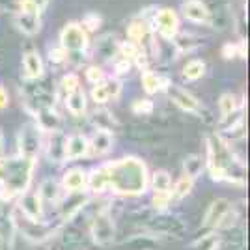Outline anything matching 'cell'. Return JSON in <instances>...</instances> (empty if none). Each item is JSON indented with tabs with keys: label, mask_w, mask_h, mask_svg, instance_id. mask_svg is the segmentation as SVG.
<instances>
[{
	"label": "cell",
	"mask_w": 250,
	"mask_h": 250,
	"mask_svg": "<svg viewBox=\"0 0 250 250\" xmlns=\"http://www.w3.org/2000/svg\"><path fill=\"white\" fill-rule=\"evenodd\" d=\"M206 75V62L200 60V58H194V60H188L181 71V77L185 83H196L202 77Z\"/></svg>",
	"instance_id": "4dcf8cb0"
},
{
	"label": "cell",
	"mask_w": 250,
	"mask_h": 250,
	"mask_svg": "<svg viewBox=\"0 0 250 250\" xmlns=\"http://www.w3.org/2000/svg\"><path fill=\"white\" fill-rule=\"evenodd\" d=\"M204 170H206V157L198 155V153H190V155L185 157V161H183V176L196 181L202 176Z\"/></svg>",
	"instance_id": "4316f807"
},
{
	"label": "cell",
	"mask_w": 250,
	"mask_h": 250,
	"mask_svg": "<svg viewBox=\"0 0 250 250\" xmlns=\"http://www.w3.org/2000/svg\"><path fill=\"white\" fill-rule=\"evenodd\" d=\"M13 24L24 36H36L42 30V17L40 13H30V11H17L13 13Z\"/></svg>",
	"instance_id": "2e32d148"
},
{
	"label": "cell",
	"mask_w": 250,
	"mask_h": 250,
	"mask_svg": "<svg viewBox=\"0 0 250 250\" xmlns=\"http://www.w3.org/2000/svg\"><path fill=\"white\" fill-rule=\"evenodd\" d=\"M17 146H19V155L21 157L38 159V153L43 147V133L34 122H28L19 129Z\"/></svg>",
	"instance_id": "ba28073f"
},
{
	"label": "cell",
	"mask_w": 250,
	"mask_h": 250,
	"mask_svg": "<svg viewBox=\"0 0 250 250\" xmlns=\"http://www.w3.org/2000/svg\"><path fill=\"white\" fill-rule=\"evenodd\" d=\"M140 83H142V88L147 95H153L157 92H161V75L153 73L149 67L147 69H142V77H140Z\"/></svg>",
	"instance_id": "e575fe53"
},
{
	"label": "cell",
	"mask_w": 250,
	"mask_h": 250,
	"mask_svg": "<svg viewBox=\"0 0 250 250\" xmlns=\"http://www.w3.org/2000/svg\"><path fill=\"white\" fill-rule=\"evenodd\" d=\"M49 0H19V11H30V13H42L47 8Z\"/></svg>",
	"instance_id": "b9f144b4"
},
{
	"label": "cell",
	"mask_w": 250,
	"mask_h": 250,
	"mask_svg": "<svg viewBox=\"0 0 250 250\" xmlns=\"http://www.w3.org/2000/svg\"><path fill=\"white\" fill-rule=\"evenodd\" d=\"M181 15L183 19L194 24H209V17H211V10L204 0H185L181 4Z\"/></svg>",
	"instance_id": "5bb4252c"
},
{
	"label": "cell",
	"mask_w": 250,
	"mask_h": 250,
	"mask_svg": "<svg viewBox=\"0 0 250 250\" xmlns=\"http://www.w3.org/2000/svg\"><path fill=\"white\" fill-rule=\"evenodd\" d=\"M233 208V204L228 198H217L213 200L208 206L206 213H204V219H202V228L204 229H217L220 226V222L224 220V217L229 213V209Z\"/></svg>",
	"instance_id": "7c38bea8"
},
{
	"label": "cell",
	"mask_w": 250,
	"mask_h": 250,
	"mask_svg": "<svg viewBox=\"0 0 250 250\" xmlns=\"http://www.w3.org/2000/svg\"><path fill=\"white\" fill-rule=\"evenodd\" d=\"M4 157V135H2V131H0V159Z\"/></svg>",
	"instance_id": "816d5d0a"
},
{
	"label": "cell",
	"mask_w": 250,
	"mask_h": 250,
	"mask_svg": "<svg viewBox=\"0 0 250 250\" xmlns=\"http://www.w3.org/2000/svg\"><path fill=\"white\" fill-rule=\"evenodd\" d=\"M90 202V196L84 192V190H79V192H67L65 198L60 202L58 206V215H60V222H67L73 217H77L81 211H83Z\"/></svg>",
	"instance_id": "4fadbf2b"
},
{
	"label": "cell",
	"mask_w": 250,
	"mask_h": 250,
	"mask_svg": "<svg viewBox=\"0 0 250 250\" xmlns=\"http://www.w3.org/2000/svg\"><path fill=\"white\" fill-rule=\"evenodd\" d=\"M49 60H51V63H63L69 60V54L58 45V47L49 49Z\"/></svg>",
	"instance_id": "bcb514c9"
},
{
	"label": "cell",
	"mask_w": 250,
	"mask_h": 250,
	"mask_svg": "<svg viewBox=\"0 0 250 250\" xmlns=\"http://www.w3.org/2000/svg\"><path fill=\"white\" fill-rule=\"evenodd\" d=\"M118 45L120 42L114 34H104L95 42V56L103 58L106 62H114L118 56Z\"/></svg>",
	"instance_id": "44dd1931"
},
{
	"label": "cell",
	"mask_w": 250,
	"mask_h": 250,
	"mask_svg": "<svg viewBox=\"0 0 250 250\" xmlns=\"http://www.w3.org/2000/svg\"><path fill=\"white\" fill-rule=\"evenodd\" d=\"M65 101V108L71 116H84L86 114V108H88V101H86V94H84L83 88L75 90L73 94L65 95L63 97Z\"/></svg>",
	"instance_id": "484cf974"
},
{
	"label": "cell",
	"mask_w": 250,
	"mask_h": 250,
	"mask_svg": "<svg viewBox=\"0 0 250 250\" xmlns=\"http://www.w3.org/2000/svg\"><path fill=\"white\" fill-rule=\"evenodd\" d=\"M149 24H153L151 26L153 32H157L165 42H172L177 34H179V26H181L179 15L172 8H161V10H157L153 13V21L149 22Z\"/></svg>",
	"instance_id": "9c48e42d"
},
{
	"label": "cell",
	"mask_w": 250,
	"mask_h": 250,
	"mask_svg": "<svg viewBox=\"0 0 250 250\" xmlns=\"http://www.w3.org/2000/svg\"><path fill=\"white\" fill-rule=\"evenodd\" d=\"M206 168L213 181H226L231 185H245V163L235 155L229 142L219 133L206 136Z\"/></svg>",
	"instance_id": "6da1fadb"
},
{
	"label": "cell",
	"mask_w": 250,
	"mask_h": 250,
	"mask_svg": "<svg viewBox=\"0 0 250 250\" xmlns=\"http://www.w3.org/2000/svg\"><path fill=\"white\" fill-rule=\"evenodd\" d=\"M15 211L28 220H34V222H43L45 220V208H43L42 198L38 196L36 190H26L24 194H21L17 198V206H15Z\"/></svg>",
	"instance_id": "8fae6325"
},
{
	"label": "cell",
	"mask_w": 250,
	"mask_h": 250,
	"mask_svg": "<svg viewBox=\"0 0 250 250\" xmlns=\"http://www.w3.org/2000/svg\"><path fill=\"white\" fill-rule=\"evenodd\" d=\"M86 188L94 194H101L104 190H108V176H106V167L92 168L88 174H86Z\"/></svg>",
	"instance_id": "603a6c76"
},
{
	"label": "cell",
	"mask_w": 250,
	"mask_h": 250,
	"mask_svg": "<svg viewBox=\"0 0 250 250\" xmlns=\"http://www.w3.org/2000/svg\"><path fill=\"white\" fill-rule=\"evenodd\" d=\"M0 11L17 13L19 11V0H0Z\"/></svg>",
	"instance_id": "c3c4849f"
},
{
	"label": "cell",
	"mask_w": 250,
	"mask_h": 250,
	"mask_svg": "<svg viewBox=\"0 0 250 250\" xmlns=\"http://www.w3.org/2000/svg\"><path fill=\"white\" fill-rule=\"evenodd\" d=\"M38 192V196L42 198V202H47V204H52V202H56L58 196H60V185H58V181H54L52 177H47V179H43L40 188L36 190Z\"/></svg>",
	"instance_id": "1f68e13d"
},
{
	"label": "cell",
	"mask_w": 250,
	"mask_h": 250,
	"mask_svg": "<svg viewBox=\"0 0 250 250\" xmlns=\"http://www.w3.org/2000/svg\"><path fill=\"white\" fill-rule=\"evenodd\" d=\"M241 108H245V103L237 99V95L233 94H222L219 97V114L220 118H226V116L237 112Z\"/></svg>",
	"instance_id": "d6a6232c"
},
{
	"label": "cell",
	"mask_w": 250,
	"mask_h": 250,
	"mask_svg": "<svg viewBox=\"0 0 250 250\" xmlns=\"http://www.w3.org/2000/svg\"><path fill=\"white\" fill-rule=\"evenodd\" d=\"M90 235H92V241L99 247H108L112 245L116 239V224L114 219L110 215V211L106 208L99 209L92 217V222H90Z\"/></svg>",
	"instance_id": "8992f818"
},
{
	"label": "cell",
	"mask_w": 250,
	"mask_h": 250,
	"mask_svg": "<svg viewBox=\"0 0 250 250\" xmlns=\"http://www.w3.org/2000/svg\"><path fill=\"white\" fill-rule=\"evenodd\" d=\"M220 243H222V235L217 229L209 231L206 235H200L188 245V250H219Z\"/></svg>",
	"instance_id": "83f0119b"
},
{
	"label": "cell",
	"mask_w": 250,
	"mask_h": 250,
	"mask_svg": "<svg viewBox=\"0 0 250 250\" xmlns=\"http://www.w3.org/2000/svg\"><path fill=\"white\" fill-rule=\"evenodd\" d=\"M194 188V179H190L187 176H181L176 183L172 185V198L174 200H183L187 198L188 194L192 192Z\"/></svg>",
	"instance_id": "d590c367"
},
{
	"label": "cell",
	"mask_w": 250,
	"mask_h": 250,
	"mask_svg": "<svg viewBox=\"0 0 250 250\" xmlns=\"http://www.w3.org/2000/svg\"><path fill=\"white\" fill-rule=\"evenodd\" d=\"M22 69H24V79L26 81H40L45 73V65L36 49H30L22 54Z\"/></svg>",
	"instance_id": "e0dca14e"
},
{
	"label": "cell",
	"mask_w": 250,
	"mask_h": 250,
	"mask_svg": "<svg viewBox=\"0 0 250 250\" xmlns=\"http://www.w3.org/2000/svg\"><path fill=\"white\" fill-rule=\"evenodd\" d=\"M159 239L151 233H136L120 243V250H159Z\"/></svg>",
	"instance_id": "ffe728a7"
},
{
	"label": "cell",
	"mask_w": 250,
	"mask_h": 250,
	"mask_svg": "<svg viewBox=\"0 0 250 250\" xmlns=\"http://www.w3.org/2000/svg\"><path fill=\"white\" fill-rule=\"evenodd\" d=\"M104 83V81H103ZM95 84L92 86V92H90V97H92V101L95 104H104L108 103V94H106V88H104V84Z\"/></svg>",
	"instance_id": "ee69618b"
},
{
	"label": "cell",
	"mask_w": 250,
	"mask_h": 250,
	"mask_svg": "<svg viewBox=\"0 0 250 250\" xmlns=\"http://www.w3.org/2000/svg\"><path fill=\"white\" fill-rule=\"evenodd\" d=\"M90 45L88 32L81 26V22H67L60 32V47L67 54H83Z\"/></svg>",
	"instance_id": "52a82bcc"
},
{
	"label": "cell",
	"mask_w": 250,
	"mask_h": 250,
	"mask_svg": "<svg viewBox=\"0 0 250 250\" xmlns=\"http://www.w3.org/2000/svg\"><path fill=\"white\" fill-rule=\"evenodd\" d=\"M172 190H165V192H153V196H151V208L155 209L157 213H163V211H167L170 206H172Z\"/></svg>",
	"instance_id": "8d00e7d4"
},
{
	"label": "cell",
	"mask_w": 250,
	"mask_h": 250,
	"mask_svg": "<svg viewBox=\"0 0 250 250\" xmlns=\"http://www.w3.org/2000/svg\"><path fill=\"white\" fill-rule=\"evenodd\" d=\"M79 88H81V79H79V75L77 73L63 75L62 81H60V92L63 94V97L73 94L75 90H79Z\"/></svg>",
	"instance_id": "74e56055"
},
{
	"label": "cell",
	"mask_w": 250,
	"mask_h": 250,
	"mask_svg": "<svg viewBox=\"0 0 250 250\" xmlns=\"http://www.w3.org/2000/svg\"><path fill=\"white\" fill-rule=\"evenodd\" d=\"M38 165V159L28 157H2L0 159V200L19 198L26 190H30L32 176Z\"/></svg>",
	"instance_id": "3957f363"
},
{
	"label": "cell",
	"mask_w": 250,
	"mask_h": 250,
	"mask_svg": "<svg viewBox=\"0 0 250 250\" xmlns=\"http://www.w3.org/2000/svg\"><path fill=\"white\" fill-rule=\"evenodd\" d=\"M11 222H13L15 233H21L24 239L32 241V243H43V241L51 239L60 228V224H52V222H47V220L34 222V220L24 219L17 211L11 213Z\"/></svg>",
	"instance_id": "277c9868"
},
{
	"label": "cell",
	"mask_w": 250,
	"mask_h": 250,
	"mask_svg": "<svg viewBox=\"0 0 250 250\" xmlns=\"http://www.w3.org/2000/svg\"><path fill=\"white\" fill-rule=\"evenodd\" d=\"M84 75H86V81L92 84V86L101 84L104 79H106V75H104V71L99 67V65H88L86 71H84Z\"/></svg>",
	"instance_id": "7bdbcfd3"
},
{
	"label": "cell",
	"mask_w": 250,
	"mask_h": 250,
	"mask_svg": "<svg viewBox=\"0 0 250 250\" xmlns=\"http://www.w3.org/2000/svg\"><path fill=\"white\" fill-rule=\"evenodd\" d=\"M92 124L95 125V131H104V133H114L116 127H118V122L116 118L108 110H103V108H97L94 114H92Z\"/></svg>",
	"instance_id": "f1b7e54d"
},
{
	"label": "cell",
	"mask_w": 250,
	"mask_h": 250,
	"mask_svg": "<svg viewBox=\"0 0 250 250\" xmlns=\"http://www.w3.org/2000/svg\"><path fill=\"white\" fill-rule=\"evenodd\" d=\"M90 142V151H94V155L101 157L106 155L112 146H114V136L110 133H104V131H94L92 138H88Z\"/></svg>",
	"instance_id": "d4e9b609"
},
{
	"label": "cell",
	"mask_w": 250,
	"mask_h": 250,
	"mask_svg": "<svg viewBox=\"0 0 250 250\" xmlns=\"http://www.w3.org/2000/svg\"><path fill=\"white\" fill-rule=\"evenodd\" d=\"M170 43L174 45L176 54H188V52H194L204 45L202 38L194 36V34H187V32H179Z\"/></svg>",
	"instance_id": "cb8c5ba5"
},
{
	"label": "cell",
	"mask_w": 250,
	"mask_h": 250,
	"mask_svg": "<svg viewBox=\"0 0 250 250\" xmlns=\"http://www.w3.org/2000/svg\"><path fill=\"white\" fill-rule=\"evenodd\" d=\"M13 233H15V228H13V222H11V215L8 217L0 209V250H11Z\"/></svg>",
	"instance_id": "f546056e"
},
{
	"label": "cell",
	"mask_w": 250,
	"mask_h": 250,
	"mask_svg": "<svg viewBox=\"0 0 250 250\" xmlns=\"http://www.w3.org/2000/svg\"><path fill=\"white\" fill-rule=\"evenodd\" d=\"M237 51H239V58H243V60H245V58H247V40H245V38H241L239 40V43H237Z\"/></svg>",
	"instance_id": "f907efd6"
},
{
	"label": "cell",
	"mask_w": 250,
	"mask_h": 250,
	"mask_svg": "<svg viewBox=\"0 0 250 250\" xmlns=\"http://www.w3.org/2000/svg\"><path fill=\"white\" fill-rule=\"evenodd\" d=\"M108 176V190L118 196H142L149 188V172L138 157H124L104 163Z\"/></svg>",
	"instance_id": "7a4b0ae2"
},
{
	"label": "cell",
	"mask_w": 250,
	"mask_h": 250,
	"mask_svg": "<svg viewBox=\"0 0 250 250\" xmlns=\"http://www.w3.org/2000/svg\"><path fill=\"white\" fill-rule=\"evenodd\" d=\"M220 54H222V58L224 60H233V58H237L239 56V51H237V43H224L222 45V49H220Z\"/></svg>",
	"instance_id": "7dc6e473"
},
{
	"label": "cell",
	"mask_w": 250,
	"mask_h": 250,
	"mask_svg": "<svg viewBox=\"0 0 250 250\" xmlns=\"http://www.w3.org/2000/svg\"><path fill=\"white\" fill-rule=\"evenodd\" d=\"M149 188L153 192L172 190V177L167 170H155L153 174H149Z\"/></svg>",
	"instance_id": "836d02e7"
},
{
	"label": "cell",
	"mask_w": 250,
	"mask_h": 250,
	"mask_svg": "<svg viewBox=\"0 0 250 250\" xmlns=\"http://www.w3.org/2000/svg\"><path fill=\"white\" fill-rule=\"evenodd\" d=\"M34 118H36L34 124L40 127V131L43 135L54 133V131H62V118L54 108H42V110H38L34 114Z\"/></svg>",
	"instance_id": "d6986e66"
},
{
	"label": "cell",
	"mask_w": 250,
	"mask_h": 250,
	"mask_svg": "<svg viewBox=\"0 0 250 250\" xmlns=\"http://www.w3.org/2000/svg\"><path fill=\"white\" fill-rule=\"evenodd\" d=\"M65 140L67 135L63 131H54L47 133V142H45V151L51 163H63L65 161Z\"/></svg>",
	"instance_id": "9a60e30c"
},
{
	"label": "cell",
	"mask_w": 250,
	"mask_h": 250,
	"mask_svg": "<svg viewBox=\"0 0 250 250\" xmlns=\"http://www.w3.org/2000/svg\"><path fill=\"white\" fill-rule=\"evenodd\" d=\"M131 110H133V114H136V116H149V114H153L155 104H153L151 99H135L133 104H131Z\"/></svg>",
	"instance_id": "f35d334b"
},
{
	"label": "cell",
	"mask_w": 250,
	"mask_h": 250,
	"mask_svg": "<svg viewBox=\"0 0 250 250\" xmlns=\"http://www.w3.org/2000/svg\"><path fill=\"white\" fill-rule=\"evenodd\" d=\"M165 92L168 94L170 101L176 104L177 108H181L183 112L192 114V116L204 114V106H202V103H200L198 99L190 94L188 90H185L183 86H177V84L172 83Z\"/></svg>",
	"instance_id": "30bf717a"
},
{
	"label": "cell",
	"mask_w": 250,
	"mask_h": 250,
	"mask_svg": "<svg viewBox=\"0 0 250 250\" xmlns=\"http://www.w3.org/2000/svg\"><path fill=\"white\" fill-rule=\"evenodd\" d=\"M86 170L84 168H69L62 177V185L60 187L65 190V192H79V190H84L86 188Z\"/></svg>",
	"instance_id": "7402d4cb"
},
{
	"label": "cell",
	"mask_w": 250,
	"mask_h": 250,
	"mask_svg": "<svg viewBox=\"0 0 250 250\" xmlns=\"http://www.w3.org/2000/svg\"><path fill=\"white\" fill-rule=\"evenodd\" d=\"M88 153H90L88 136L81 135V133L67 136V140H65V161H77V159L86 157Z\"/></svg>",
	"instance_id": "ac0fdd59"
},
{
	"label": "cell",
	"mask_w": 250,
	"mask_h": 250,
	"mask_svg": "<svg viewBox=\"0 0 250 250\" xmlns=\"http://www.w3.org/2000/svg\"><path fill=\"white\" fill-rule=\"evenodd\" d=\"M8 104H10V95H8L4 86H0V110L8 108Z\"/></svg>",
	"instance_id": "681fc988"
},
{
	"label": "cell",
	"mask_w": 250,
	"mask_h": 250,
	"mask_svg": "<svg viewBox=\"0 0 250 250\" xmlns=\"http://www.w3.org/2000/svg\"><path fill=\"white\" fill-rule=\"evenodd\" d=\"M101 15L99 13H95V11H88L86 15L83 17V21H81V26H83L86 32H95L99 26H101Z\"/></svg>",
	"instance_id": "60d3db41"
},
{
	"label": "cell",
	"mask_w": 250,
	"mask_h": 250,
	"mask_svg": "<svg viewBox=\"0 0 250 250\" xmlns=\"http://www.w3.org/2000/svg\"><path fill=\"white\" fill-rule=\"evenodd\" d=\"M120 56V54H118ZM133 71V63L129 62V60H125V58H116L114 60V73H116V79L118 77H125V75H129Z\"/></svg>",
	"instance_id": "f6af8a7d"
},
{
	"label": "cell",
	"mask_w": 250,
	"mask_h": 250,
	"mask_svg": "<svg viewBox=\"0 0 250 250\" xmlns=\"http://www.w3.org/2000/svg\"><path fill=\"white\" fill-rule=\"evenodd\" d=\"M144 229H146V233H151L155 237L157 235H167V237H176V239H181L187 233L185 222L177 215H172V213H167V211L149 217L144 222Z\"/></svg>",
	"instance_id": "5b68a950"
},
{
	"label": "cell",
	"mask_w": 250,
	"mask_h": 250,
	"mask_svg": "<svg viewBox=\"0 0 250 250\" xmlns=\"http://www.w3.org/2000/svg\"><path fill=\"white\" fill-rule=\"evenodd\" d=\"M103 84H104V88H106V94H108V101H110V99H118V97L122 95L124 86H122V81H120V79H116V77H106Z\"/></svg>",
	"instance_id": "ab89813d"
}]
</instances>
